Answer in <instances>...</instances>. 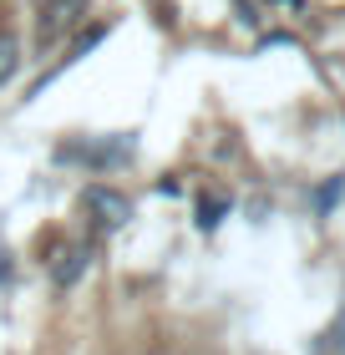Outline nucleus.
<instances>
[{"label":"nucleus","mask_w":345,"mask_h":355,"mask_svg":"<svg viewBox=\"0 0 345 355\" xmlns=\"http://www.w3.org/2000/svg\"><path fill=\"white\" fill-rule=\"evenodd\" d=\"M81 208H87V214L96 218V229H107V234L133 218V203H127L117 188H102V183H92L87 193H81Z\"/></svg>","instance_id":"nucleus-1"},{"label":"nucleus","mask_w":345,"mask_h":355,"mask_svg":"<svg viewBox=\"0 0 345 355\" xmlns=\"http://www.w3.org/2000/svg\"><path fill=\"white\" fill-rule=\"evenodd\" d=\"M81 21H87V0H41V46H56Z\"/></svg>","instance_id":"nucleus-2"},{"label":"nucleus","mask_w":345,"mask_h":355,"mask_svg":"<svg viewBox=\"0 0 345 355\" xmlns=\"http://www.w3.org/2000/svg\"><path fill=\"white\" fill-rule=\"evenodd\" d=\"M87 264H92V249L87 244H56V254H51V279L61 289H71L81 274H87Z\"/></svg>","instance_id":"nucleus-3"},{"label":"nucleus","mask_w":345,"mask_h":355,"mask_svg":"<svg viewBox=\"0 0 345 355\" xmlns=\"http://www.w3.org/2000/svg\"><path fill=\"white\" fill-rule=\"evenodd\" d=\"M224 214H228V193H213V198H203V203H199V229H219Z\"/></svg>","instance_id":"nucleus-4"},{"label":"nucleus","mask_w":345,"mask_h":355,"mask_svg":"<svg viewBox=\"0 0 345 355\" xmlns=\"http://www.w3.org/2000/svg\"><path fill=\"white\" fill-rule=\"evenodd\" d=\"M15 51H21V46H15V36H10V31H0V82L15 71Z\"/></svg>","instance_id":"nucleus-5"},{"label":"nucleus","mask_w":345,"mask_h":355,"mask_svg":"<svg viewBox=\"0 0 345 355\" xmlns=\"http://www.w3.org/2000/svg\"><path fill=\"white\" fill-rule=\"evenodd\" d=\"M340 193H345V178H330V183L320 188V198H315V208H320V214H330V208L340 203Z\"/></svg>","instance_id":"nucleus-6"},{"label":"nucleus","mask_w":345,"mask_h":355,"mask_svg":"<svg viewBox=\"0 0 345 355\" xmlns=\"http://www.w3.org/2000/svg\"><path fill=\"white\" fill-rule=\"evenodd\" d=\"M325 345H330V355H345V310L335 315V325H330V335H325Z\"/></svg>","instance_id":"nucleus-7"},{"label":"nucleus","mask_w":345,"mask_h":355,"mask_svg":"<svg viewBox=\"0 0 345 355\" xmlns=\"http://www.w3.org/2000/svg\"><path fill=\"white\" fill-rule=\"evenodd\" d=\"M6 279H10V259L0 254V284H6Z\"/></svg>","instance_id":"nucleus-8"},{"label":"nucleus","mask_w":345,"mask_h":355,"mask_svg":"<svg viewBox=\"0 0 345 355\" xmlns=\"http://www.w3.org/2000/svg\"><path fill=\"white\" fill-rule=\"evenodd\" d=\"M274 6H285V10H305V0H274Z\"/></svg>","instance_id":"nucleus-9"}]
</instances>
